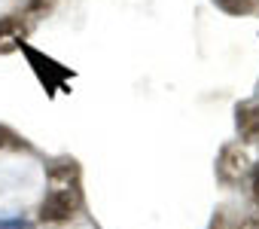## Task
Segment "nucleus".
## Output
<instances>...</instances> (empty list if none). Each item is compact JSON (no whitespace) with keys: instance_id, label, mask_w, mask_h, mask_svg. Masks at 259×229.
I'll return each instance as SVG.
<instances>
[{"instance_id":"f257e3e1","label":"nucleus","mask_w":259,"mask_h":229,"mask_svg":"<svg viewBox=\"0 0 259 229\" xmlns=\"http://www.w3.org/2000/svg\"><path fill=\"white\" fill-rule=\"evenodd\" d=\"M79 208V196H76V189H52L46 199H43V205H40V220L43 223H64V220H70V214Z\"/></svg>"},{"instance_id":"f03ea898","label":"nucleus","mask_w":259,"mask_h":229,"mask_svg":"<svg viewBox=\"0 0 259 229\" xmlns=\"http://www.w3.org/2000/svg\"><path fill=\"white\" fill-rule=\"evenodd\" d=\"M213 4L229 16H250L259 7V0H213Z\"/></svg>"},{"instance_id":"7ed1b4c3","label":"nucleus","mask_w":259,"mask_h":229,"mask_svg":"<svg viewBox=\"0 0 259 229\" xmlns=\"http://www.w3.org/2000/svg\"><path fill=\"white\" fill-rule=\"evenodd\" d=\"M16 34H19V22H16L13 16H10V19H0V52L13 49V43L19 40Z\"/></svg>"},{"instance_id":"20e7f679","label":"nucleus","mask_w":259,"mask_h":229,"mask_svg":"<svg viewBox=\"0 0 259 229\" xmlns=\"http://www.w3.org/2000/svg\"><path fill=\"white\" fill-rule=\"evenodd\" d=\"M0 229H34V223L25 217H7V220H0Z\"/></svg>"},{"instance_id":"39448f33","label":"nucleus","mask_w":259,"mask_h":229,"mask_svg":"<svg viewBox=\"0 0 259 229\" xmlns=\"http://www.w3.org/2000/svg\"><path fill=\"white\" fill-rule=\"evenodd\" d=\"M46 7V0H31V10H43Z\"/></svg>"},{"instance_id":"423d86ee","label":"nucleus","mask_w":259,"mask_h":229,"mask_svg":"<svg viewBox=\"0 0 259 229\" xmlns=\"http://www.w3.org/2000/svg\"><path fill=\"white\" fill-rule=\"evenodd\" d=\"M241 229H259V223H244Z\"/></svg>"}]
</instances>
